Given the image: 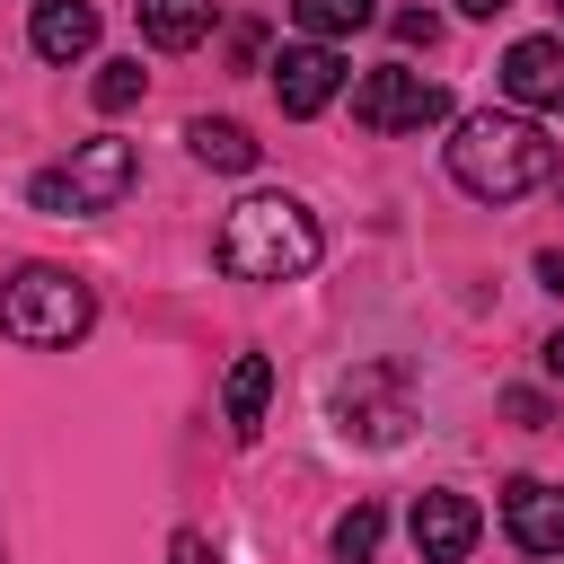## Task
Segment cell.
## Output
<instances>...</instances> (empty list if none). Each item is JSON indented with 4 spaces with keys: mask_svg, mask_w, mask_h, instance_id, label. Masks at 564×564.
I'll use <instances>...</instances> for the list:
<instances>
[{
    "mask_svg": "<svg viewBox=\"0 0 564 564\" xmlns=\"http://www.w3.org/2000/svg\"><path fill=\"white\" fill-rule=\"evenodd\" d=\"M291 18L317 35V44H335V35H352V26H370V0H291Z\"/></svg>",
    "mask_w": 564,
    "mask_h": 564,
    "instance_id": "obj_14",
    "label": "cell"
},
{
    "mask_svg": "<svg viewBox=\"0 0 564 564\" xmlns=\"http://www.w3.org/2000/svg\"><path fill=\"white\" fill-rule=\"evenodd\" d=\"M88 317H97V300H88V282L62 273V264H18V273L0 282V335L26 344V352H62V344H79Z\"/></svg>",
    "mask_w": 564,
    "mask_h": 564,
    "instance_id": "obj_3",
    "label": "cell"
},
{
    "mask_svg": "<svg viewBox=\"0 0 564 564\" xmlns=\"http://www.w3.org/2000/svg\"><path fill=\"white\" fill-rule=\"evenodd\" d=\"M449 176L476 203H520V194H538L555 176V141L529 115H467L449 132Z\"/></svg>",
    "mask_w": 564,
    "mask_h": 564,
    "instance_id": "obj_1",
    "label": "cell"
},
{
    "mask_svg": "<svg viewBox=\"0 0 564 564\" xmlns=\"http://www.w3.org/2000/svg\"><path fill=\"white\" fill-rule=\"evenodd\" d=\"M397 35H405V44H423V53H432V44H441V18H432V9H405V18H397Z\"/></svg>",
    "mask_w": 564,
    "mask_h": 564,
    "instance_id": "obj_17",
    "label": "cell"
},
{
    "mask_svg": "<svg viewBox=\"0 0 564 564\" xmlns=\"http://www.w3.org/2000/svg\"><path fill=\"white\" fill-rule=\"evenodd\" d=\"M185 141H194V159H203V167H229V176H238V167H256V141H247V123H229V115H194V123H185Z\"/></svg>",
    "mask_w": 564,
    "mask_h": 564,
    "instance_id": "obj_13",
    "label": "cell"
},
{
    "mask_svg": "<svg viewBox=\"0 0 564 564\" xmlns=\"http://www.w3.org/2000/svg\"><path fill=\"white\" fill-rule=\"evenodd\" d=\"M167 564H220V555H212L203 538H176V546H167Z\"/></svg>",
    "mask_w": 564,
    "mask_h": 564,
    "instance_id": "obj_18",
    "label": "cell"
},
{
    "mask_svg": "<svg viewBox=\"0 0 564 564\" xmlns=\"http://www.w3.org/2000/svg\"><path fill=\"white\" fill-rule=\"evenodd\" d=\"M458 9H467V18H502L511 0H458Z\"/></svg>",
    "mask_w": 564,
    "mask_h": 564,
    "instance_id": "obj_19",
    "label": "cell"
},
{
    "mask_svg": "<svg viewBox=\"0 0 564 564\" xmlns=\"http://www.w3.org/2000/svg\"><path fill=\"white\" fill-rule=\"evenodd\" d=\"M264 405H273V361H264V352H238L229 379H220V414H229V432L256 441V432H264Z\"/></svg>",
    "mask_w": 564,
    "mask_h": 564,
    "instance_id": "obj_10",
    "label": "cell"
},
{
    "mask_svg": "<svg viewBox=\"0 0 564 564\" xmlns=\"http://www.w3.org/2000/svg\"><path fill=\"white\" fill-rule=\"evenodd\" d=\"M26 35H35L44 62H79V53L97 44V9H88V0H35V26H26Z\"/></svg>",
    "mask_w": 564,
    "mask_h": 564,
    "instance_id": "obj_11",
    "label": "cell"
},
{
    "mask_svg": "<svg viewBox=\"0 0 564 564\" xmlns=\"http://www.w3.org/2000/svg\"><path fill=\"white\" fill-rule=\"evenodd\" d=\"M414 555L423 564H467L476 555V538H485V511L467 502V494H414Z\"/></svg>",
    "mask_w": 564,
    "mask_h": 564,
    "instance_id": "obj_6",
    "label": "cell"
},
{
    "mask_svg": "<svg viewBox=\"0 0 564 564\" xmlns=\"http://www.w3.org/2000/svg\"><path fill=\"white\" fill-rule=\"evenodd\" d=\"M317 220H308V203H291V194H247V203H229V220H220V238H212V256H220V273H238V282H300L308 264H317Z\"/></svg>",
    "mask_w": 564,
    "mask_h": 564,
    "instance_id": "obj_2",
    "label": "cell"
},
{
    "mask_svg": "<svg viewBox=\"0 0 564 564\" xmlns=\"http://www.w3.org/2000/svg\"><path fill=\"white\" fill-rule=\"evenodd\" d=\"M555 18H564V0H555Z\"/></svg>",
    "mask_w": 564,
    "mask_h": 564,
    "instance_id": "obj_21",
    "label": "cell"
},
{
    "mask_svg": "<svg viewBox=\"0 0 564 564\" xmlns=\"http://www.w3.org/2000/svg\"><path fill=\"white\" fill-rule=\"evenodd\" d=\"M352 115H361L370 132H423V123H441V115H449V88H441V79H423V70H405V62H379V70H361Z\"/></svg>",
    "mask_w": 564,
    "mask_h": 564,
    "instance_id": "obj_5",
    "label": "cell"
},
{
    "mask_svg": "<svg viewBox=\"0 0 564 564\" xmlns=\"http://www.w3.org/2000/svg\"><path fill=\"white\" fill-rule=\"evenodd\" d=\"M379 529H388L379 502H352V511L335 520V564H370V555H379Z\"/></svg>",
    "mask_w": 564,
    "mask_h": 564,
    "instance_id": "obj_15",
    "label": "cell"
},
{
    "mask_svg": "<svg viewBox=\"0 0 564 564\" xmlns=\"http://www.w3.org/2000/svg\"><path fill=\"white\" fill-rule=\"evenodd\" d=\"M132 185H141V159H132V141L97 132V141H79L62 167H44L26 194H35L44 212H115Z\"/></svg>",
    "mask_w": 564,
    "mask_h": 564,
    "instance_id": "obj_4",
    "label": "cell"
},
{
    "mask_svg": "<svg viewBox=\"0 0 564 564\" xmlns=\"http://www.w3.org/2000/svg\"><path fill=\"white\" fill-rule=\"evenodd\" d=\"M546 370H555V379H564V326H555V335H546Z\"/></svg>",
    "mask_w": 564,
    "mask_h": 564,
    "instance_id": "obj_20",
    "label": "cell"
},
{
    "mask_svg": "<svg viewBox=\"0 0 564 564\" xmlns=\"http://www.w3.org/2000/svg\"><path fill=\"white\" fill-rule=\"evenodd\" d=\"M132 97H141V62H106V70H97V106H106V115H123Z\"/></svg>",
    "mask_w": 564,
    "mask_h": 564,
    "instance_id": "obj_16",
    "label": "cell"
},
{
    "mask_svg": "<svg viewBox=\"0 0 564 564\" xmlns=\"http://www.w3.org/2000/svg\"><path fill=\"white\" fill-rule=\"evenodd\" d=\"M335 88H344V62H335V44H282V62H273V97H282V115H326L335 106Z\"/></svg>",
    "mask_w": 564,
    "mask_h": 564,
    "instance_id": "obj_7",
    "label": "cell"
},
{
    "mask_svg": "<svg viewBox=\"0 0 564 564\" xmlns=\"http://www.w3.org/2000/svg\"><path fill=\"white\" fill-rule=\"evenodd\" d=\"M502 88L520 106H564V35H520L502 53Z\"/></svg>",
    "mask_w": 564,
    "mask_h": 564,
    "instance_id": "obj_9",
    "label": "cell"
},
{
    "mask_svg": "<svg viewBox=\"0 0 564 564\" xmlns=\"http://www.w3.org/2000/svg\"><path fill=\"white\" fill-rule=\"evenodd\" d=\"M502 529H511V546H529V555H564V485L520 476V485L502 494Z\"/></svg>",
    "mask_w": 564,
    "mask_h": 564,
    "instance_id": "obj_8",
    "label": "cell"
},
{
    "mask_svg": "<svg viewBox=\"0 0 564 564\" xmlns=\"http://www.w3.org/2000/svg\"><path fill=\"white\" fill-rule=\"evenodd\" d=\"M141 35L159 53H185V44L212 35V0H141Z\"/></svg>",
    "mask_w": 564,
    "mask_h": 564,
    "instance_id": "obj_12",
    "label": "cell"
}]
</instances>
